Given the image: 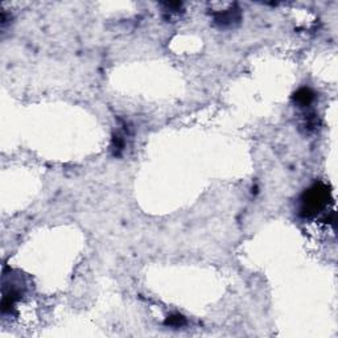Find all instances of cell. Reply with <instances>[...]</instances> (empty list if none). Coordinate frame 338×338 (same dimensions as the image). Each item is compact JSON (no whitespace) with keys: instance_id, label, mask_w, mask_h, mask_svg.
Listing matches in <instances>:
<instances>
[{"instance_id":"1","label":"cell","mask_w":338,"mask_h":338,"mask_svg":"<svg viewBox=\"0 0 338 338\" xmlns=\"http://www.w3.org/2000/svg\"><path fill=\"white\" fill-rule=\"evenodd\" d=\"M329 201V188L323 183H316L311 188L307 189L300 197V217H303V218H313L328 206Z\"/></svg>"},{"instance_id":"2","label":"cell","mask_w":338,"mask_h":338,"mask_svg":"<svg viewBox=\"0 0 338 338\" xmlns=\"http://www.w3.org/2000/svg\"><path fill=\"white\" fill-rule=\"evenodd\" d=\"M241 22V11L239 8H230L222 12L214 13V23L221 28H232Z\"/></svg>"},{"instance_id":"3","label":"cell","mask_w":338,"mask_h":338,"mask_svg":"<svg viewBox=\"0 0 338 338\" xmlns=\"http://www.w3.org/2000/svg\"><path fill=\"white\" fill-rule=\"evenodd\" d=\"M314 98H316V94L309 87H301L293 94V101H295V103L299 104L300 107L311 106L312 102L314 101Z\"/></svg>"},{"instance_id":"4","label":"cell","mask_w":338,"mask_h":338,"mask_svg":"<svg viewBox=\"0 0 338 338\" xmlns=\"http://www.w3.org/2000/svg\"><path fill=\"white\" fill-rule=\"evenodd\" d=\"M126 147L124 137L120 134H116L113 136V143H111V150H113L114 156H120Z\"/></svg>"},{"instance_id":"5","label":"cell","mask_w":338,"mask_h":338,"mask_svg":"<svg viewBox=\"0 0 338 338\" xmlns=\"http://www.w3.org/2000/svg\"><path fill=\"white\" fill-rule=\"evenodd\" d=\"M185 317H183L181 314H174V316L168 317L167 321H165V325L173 326V328H180V326L185 325Z\"/></svg>"}]
</instances>
